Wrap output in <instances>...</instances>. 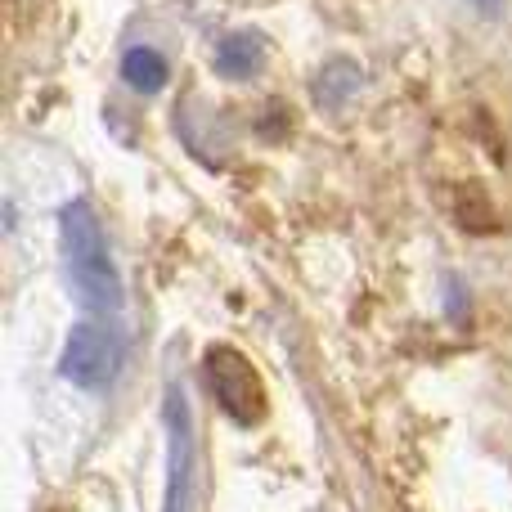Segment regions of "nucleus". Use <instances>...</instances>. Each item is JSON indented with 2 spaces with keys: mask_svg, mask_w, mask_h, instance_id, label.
<instances>
[{
  "mask_svg": "<svg viewBox=\"0 0 512 512\" xmlns=\"http://www.w3.org/2000/svg\"><path fill=\"white\" fill-rule=\"evenodd\" d=\"M203 378L212 387L216 405L225 409V418H234L239 427H252L265 418V387H261V373L239 346H212L203 355Z\"/></svg>",
  "mask_w": 512,
  "mask_h": 512,
  "instance_id": "2",
  "label": "nucleus"
},
{
  "mask_svg": "<svg viewBox=\"0 0 512 512\" xmlns=\"http://www.w3.org/2000/svg\"><path fill=\"white\" fill-rule=\"evenodd\" d=\"M117 337L99 324H72L63 337V355H59V373L81 391H99L113 382L117 373Z\"/></svg>",
  "mask_w": 512,
  "mask_h": 512,
  "instance_id": "3",
  "label": "nucleus"
},
{
  "mask_svg": "<svg viewBox=\"0 0 512 512\" xmlns=\"http://www.w3.org/2000/svg\"><path fill=\"white\" fill-rule=\"evenodd\" d=\"M167 436H171V477H167V512H185L189 504V468H194V427H189L185 391L167 387Z\"/></svg>",
  "mask_w": 512,
  "mask_h": 512,
  "instance_id": "4",
  "label": "nucleus"
},
{
  "mask_svg": "<svg viewBox=\"0 0 512 512\" xmlns=\"http://www.w3.org/2000/svg\"><path fill=\"white\" fill-rule=\"evenodd\" d=\"M122 81L131 90H140V95H158V90L171 81V68L153 45H135V50H126V59H122Z\"/></svg>",
  "mask_w": 512,
  "mask_h": 512,
  "instance_id": "6",
  "label": "nucleus"
},
{
  "mask_svg": "<svg viewBox=\"0 0 512 512\" xmlns=\"http://www.w3.org/2000/svg\"><path fill=\"white\" fill-rule=\"evenodd\" d=\"M472 5H477L481 14H499V9H504V0H472Z\"/></svg>",
  "mask_w": 512,
  "mask_h": 512,
  "instance_id": "8",
  "label": "nucleus"
},
{
  "mask_svg": "<svg viewBox=\"0 0 512 512\" xmlns=\"http://www.w3.org/2000/svg\"><path fill=\"white\" fill-rule=\"evenodd\" d=\"M261 63H265V41L256 32L221 36V45H216V54H212V68L221 72L225 81H248L261 72Z\"/></svg>",
  "mask_w": 512,
  "mask_h": 512,
  "instance_id": "5",
  "label": "nucleus"
},
{
  "mask_svg": "<svg viewBox=\"0 0 512 512\" xmlns=\"http://www.w3.org/2000/svg\"><path fill=\"white\" fill-rule=\"evenodd\" d=\"M59 243H63V265H68V283L81 297V306L108 319L122 315V274H117L104 225H99L95 207L86 198H72L59 212Z\"/></svg>",
  "mask_w": 512,
  "mask_h": 512,
  "instance_id": "1",
  "label": "nucleus"
},
{
  "mask_svg": "<svg viewBox=\"0 0 512 512\" xmlns=\"http://www.w3.org/2000/svg\"><path fill=\"white\" fill-rule=\"evenodd\" d=\"M355 90H360V68H351V63L337 59V63H328L324 77H319V104L342 108Z\"/></svg>",
  "mask_w": 512,
  "mask_h": 512,
  "instance_id": "7",
  "label": "nucleus"
}]
</instances>
